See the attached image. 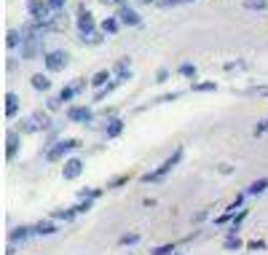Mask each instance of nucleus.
<instances>
[{"label":"nucleus","instance_id":"1","mask_svg":"<svg viewBox=\"0 0 268 255\" xmlns=\"http://www.w3.org/2000/svg\"><path fill=\"white\" fill-rule=\"evenodd\" d=\"M180 161H182V148H177L174 153H169V158L156 169V172H145V175H142V183H161V180L167 178V175L172 172V169L177 167Z\"/></svg>","mask_w":268,"mask_h":255},{"label":"nucleus","instance_id":"2","mask_svg":"<svg viewBox=\"0 0 268 255\" xmlns=\"http://www.w3.org/2000/svg\"><path fill=\"white\" fill-rule=\"evenodd\" d=\"M78 140H59V143H54V145H49V151H46V158H49V164H54V161H62V158H67L73 151L78 148Z\"/></svg>","mask_w":268,"mask_h":255},{"label":"nucleus","instance_id":"3","mask_svg":"<svg viewBox=\"0 0 268 255\" xmlns=\"http://www.w3.org/2000/svg\"><path fill=\"white\" fill-rule=\"evenodd\" d=\"M67 65H70V54H67V51L56 49V51H49V54H46V70L49 73H62Z\"/></svg>","mask_w":268,"mask_h":255},{"label":"nucleus","instance_id":"4","mask_svg":"<svg viewBox=\"0 0 268 255\" xmlns=\"http://www.w3.org/2000/svg\"><path fill=\"white\" fill-rule=\"evenodd\" d=\"M75 27H78V32H81L83 38L94 35L97 22H94V16H91V11L86 8V5H78V22H75Z\"/></svg>","mask_w":268,"mask_h":255},{"label":"nucleus","instance_id":"5","mask_svg":"<svg viewBox=\"0 0 268 255\" xmlns=\"http://www.w3.org/2000/svg\"><path fill=\"white\" fill-rule=\"evenodd\" d=\"M27 11H30L32 22H49V14H51L49 0H30V3H27Z\"/></svg>","mask_w":268,"mask_h":255},{"label":"nucleus","instance_id":"6","mask_svg":"<svg viewBox=\"0 0 268 255\" xmlns=\"http://www.w3.org/2000/svg\"><path fill=\"white\" fill-rule=\"evenodd\" d=\"M41 51H43V38H24V43H22V56L24 59H35Z\"/></svg>","mask_w":268,"mask_h":255},{"label":"nucleus","instance_id":"7","mask_svg":"<svg viewBox=\"0 0 268 255\" xmlns=\"http://www.w3.org/2000/svg\"><path fill=\"white\" fill-rule=\"evenodd\" d=\"M19 137L22 134L16 132V129L5 132V161H14L16 158V153H19Z\"/></svg>","mask_w":268,"mask_h":255},{"label":"nucleus","instance_id":"8","mask_svg":"<svg viewBox=\"0 0 268 255\" xmlns=\"http://www.w3.org/2000/svg\"><path fill=\"white\" fill-rule=\"evenodd\" d=\"M30 236H38L35 234V226H16V229L8 234V242H11V245H22V242H27Z\"/></svg>","mask_w":268,"mask_h":255},{"label":"nucleus","instance_id":"9","mask_svg":"<svg viewBox=\"0 0 268 255\" xmlns=\"http://www.w3.org/2000/svg\"><path fill=\"white\" fill-rule=\"evenodd\" d=\"M116 16H118V22H121V25H129V27H140L142 25L140 14H137L134 8H129V5H121Z\"/></svg>","mask_w":268,"mask_h":255},{"label":"nucleus","instance_id":"10","mask_svg":"<svg viewBox=\"0 0 268 255\" xmlns=\"http://www.w3.org/2000/svg\"><path fill=\"white\" fill-rule=\"evenodd\" d=\"M67 118L75 124H91V118H94V113H91V107L81 105V107H70L67 110Z\"/></svg>","mask_w":268,"mask_h":255},{"label":"nucleus","instance_id":"11","mask_svg":"<svg viewBox=\"0 0 268 255\" xmlns=\"http://www.w3.org/2000/svg\"><path fill=\"white\" fill-rule=\"evenodd\" d=\"M81 172H83V161H81V158H67L65 169H62V178H65V180H75V178H81Z\"/></svg>","mask_w":268,"mask_h":255},{"label":"nucleus","instance_id":"12","mask_svg":"<svg viewBox=\"0 0 268 255\" xmlns=\"http://www.w3.org/2000/svg\"><path fill=\"white\" fill-rule=\"evenodd\" d=\"M16 110H19V97H16L14 92H8V94H5V100H3V113H5V118H14Z\"/></svg>","mask_w":268,"mask_h":255},{"label":"nucleus","instance_id":"13","mask_svg":"<svg viewBox=\"0 0 268 255\" xmlns=\"http://www.w3.org/2000/svg\"><path fill=\"white\" fill-rule=\"evenodd\" d=\"M81 92H83V81H75L73 86H65V89L59 92V102H70L73 97H78Z\"/></svg>","mask_w":268,"mask_h":255},{"label":"nucleus","instance_id":"14","mask_svg":"<svg viewBox=\"0 0 268 255\" xmlns=\"http://www.w3.org/2000/svg\"><path fill=\"white\" fill-rule=\"evenodd\" d=\"M30 83H32V89H35V92H49V89H51V81H49V76H46V73H35V76L30 78Z\"/></svg>","mask_w":268,"mask_h":255},{"label":"nucleus","instance_id":"15","mask_svg":"<svg viewBox=\"0 0 268 255\" xmlns=\"http://www.w3.org/2000/svg\"><path fill=\"white\" fill-rule=\"evenodd\" d=\"M35 234H38V236H51V234H56V220H41V223H35Z\"/></svg>","mask_w":268,"mask_h":255},{"label":"nucleus","instance_id":"16","mask_svg":"<svg viewBox=\"0 0 268 255\" xmlns=\"http://www.w3.org/2000/svg\"><path fill=\"white\" fill-rule=\"evenodd\" d=\"M24 43V35H22L19 30H8L5 32V46L8 49H16V46H22Z\"/></svg>","mask_w":268,"mask_h":255},{"label":"nucleus","instance_id":"17","mask_svg":"<svg viewBox=\"0 0 268 255\" xmlns=\"http://www.w3.org/2000/svg\"><path fill=\"white\" fill-rule=\"evenodd\" d=\"M16 132H19V134H32V132H38V124L32 121V116L30 118H22L19 127H16Z\"/></svg>","mask_w":268,"mask_h":255},{"label":"nucleus","instance_id":"18","mask_svg":"<svg viewBox=\"0 0 268 255\" xmlns=\"http://www.w3.org/2000/svg\"><path fill=\"white\" fill-rule=\"evenodd\" d=\"M105 132H107V137H118V134L123 132V121H121V118H110Z\"/></svg>","mask_w":268,"mask_h":255},{"label":"nucleus","instance_id":"19","mask_svg":"<svg viewBox=\"0 0 268 255\" xmlns=\"http://www.w3.org/2000/svg\"><path fill=\"white\" fill-rule=\"evenodd\" d=\"M105 194L102 188H81L78 191V196H81V202H94V199H99V196Z\"/></svg>","mask_w":268,"mask_h":255},{"label":"nucleus","instance_id":"20","mask_svg":"<svg viewBox=\"0 0 268 255\" xmlns=\"http://www.w3.org/2000/svg\"><path fill=\"white\" fill-rule=\"evenodd\" d=\"M78 209H59V212H51V220H75L78 218Z\"/></svg>","mask_w":268,"mask_h":255},{"label":"nucleus","instance_id":"21","mask_svg":"<svg viewBox=\"0 0 268 255\" xmlns=\"http://www.w3.org/2000/svg\"><path fill=\"white\" fill-rule=\"evenodd\" d=\"M266 188H268V178H260V180H255V183L247 188V194L249 196H258V194H263Z\"/></svg>","mask_w":268,"mask_h":255},{"label":"nucleus","instance_id":"22","mask_svg":"<svg viewBox=\"0 0 268 255\" xmlns=\"http://www.w3.org/2000/svg\"><path fill=\"white\" fill-rule=\"evenodd\" d=\"M174 253H177V247H174L172 242H167V245H156L150 250V255H174Z\"/></svg>","mask_w":268,"mask_h":255},{"label":"nucleus","instance_id":"23","mask_svg":"<svg viewBox=\"0 0 268 255\" xmlns=\"http://www.w3.org/2000/svg\"><path fill=\"white\" fill-rule=\"evenodd\" d=\"M118 27H121L118 16H110V19H105V22H102V32H113V35H116V32H118Z\"/></svg>","mask_w":268,"mask_h":255},{"label":"nucleus","instance_id":"24","mask_svg":"<svg viewBox=\"0 0 268 255\" xmlns=\"http://www.w3.org/2000/svg\"><path fill=\"white\" fill-rule=\"evenodd\" d=\"M32 121H35V124H38V129H49V127H51V121H49V116H46V113H43V110H35V113H32Z\"/></svg>","mask_w":268,"mask_h":255},{"label":"nucleus","instance_id":"25","mask_svg":"<svg viewBox=\"0 0 268 255\" xmlns=\"http://www.w3.org/2000/svg\"><path fill=\"white\" fill-rule=\"evenodd\" d=\"M244 8L247 11H266L268 0H244Z\"/></svg>","mask_w":268,"mask_h":255},{"label":"nucleus","instance_id":"26","mask_svg":"<svg viewBox=\"0 0 268 255\" xmlns=\"http://www.w3.org/2000/svg\"><path fill=\"white\" fill-rule=\"evenodd\" d=\"M121 83H123V81H121V78H113V81H110V83H107V86H105V89H102V92H99V94H97V100H105V97H107V94H110V92H113V89H118V86H121Z\"/></svg>","mask_w":268,"mask_h":255},{"label":"nucleus","instance_id":"27","mask_svg":"<svg viewBox=\"0 0 268 255\" xmlns=\"http://www.w3.org/2000/svg\"><path fill=\"white\" fill-rule=\"evenodd\" d=\"M107 81H110V73L99 70V73H94V78H91V86H102V83H107Z\"/></svg>","mask_w":268,"mask_h":255},{"label":"nucleus","instance_id":"28","mask_svg":"<svg viewBox=\"0 0 268 255\" xmlns=\"http://www.w3.org/2000/svg\"><path fill=\"white\" fill-rule=\"evenodd\" d=\"M193 92H215V89H218V83L215 81H201V83H193Z\"/></svg>","mask_w":268,"mask_h":255},{"label":"nucleus","instance_id":"29","mask_svg":"<svg viewBox=\"0 0 268 255\" xmlns=\"http://www.w3.org/2000/svg\"><path fill=\"white\" fill-rule=\"evenodd\" d=\"M137 242H140V234H134V231H129V234H123L121 239H118V245L129 247V245H137Z\"/></svg>","mask_w":268,"mask_h":255},{"label":"nucleus","instance_id":"30","mask_svg":"<svg viewBox=\"0 0 268 255\" xmlns=\"http://www.w3.org/2000/svg\"><path fill=\"white\" fill-rule=\"evenodd\" d=\"M223 247H225V250H242V247H244V242L239 239V236H228Z\"/></svg>","mask_w":268,"mask_h":255},{"label":"nucleus","instance_id":"31","mask_svg":"<svg viewBox=\"0 0 268 255\" xmlns=\"http://www.w3.org/2000/svg\"><path fill=\"white\" fill-rule=\"evenodd\" d=\"M233 218H236V209H225V215H220L215 223H218V226H228V223H233Z\"/></svg>","mask_w":268,"mask_h":255},{"label":"nucleus","instance_id":"32","mask_svg":"<svg viewBox=\"0 0 268 255\" xmlns=\"http://www.w3.org/2000/svg\"><path fill=\"white\" fill-rule=\"evenodd\" d=\"M247 250L249 253H260V250H266V242L263 239H252V242H247Z\"/></svg>","mask_w":268,"mask_h":255},{"label":"nucleus","instance_id":"33","mask_svg":"<svg viewBox=\"0 0 268 255\" xmlns=\"http://www.w3.org/2000/svg\"><path fill=\"white\" fill-rule=\"evenodd\" d=\"M268 132V118H266V121H258V127H255V137H260V134H266Z\"/></svg>","mask_w":268,"mask_h":255},{"label":"nucleus","instance_id":"34","mask_svg":"<svg viewBox=\"0 0 268 255\" xmlns=\"http://www.w3.org/2000/svg\"><path fill=\"white\" fill-rule=\"evenodd\" d=\"M65 3H67V0H49V8H51V11H56V14H59V11L65 8Z\"/></svg>","mask_w":268,"mask_h":255},{"label":"nucleus","instance_id":"35","mask_svg":"<svg viewBox=\"0 0 268 255\" xmlns=\"http://www.w3.org/2000/svg\"><path fill=\"white\" fill-rule=\"evenodd\" d=\"M193 73H196V65H191V62H185L180 67V76H193Z\"/></svg>","mask_w":268,"mask_h":255},{"label":"nucleus","instance_id":"36","mask_svg":"<svg viewBox=\"0 0 268 255\" xmlns=\"http://www.w3.org/2000/svg\"><path fill=\"white\" fill-rule=\"evenodd\" d=\"M185 3V0H156V5H161V8H169V5H180Z\"/></svg>","mask_w":268,"mask_h":255},{"label":"nucleus","instance_id":"37","mask_svg":"<svg viewBox=\"0 0 268 255\" xmlns=\"http://www.w3.org/2000/svg\"><path fill=\"white\" fill-rule=\"evenodd\" d=\"M86 43H91V46H99V43H102V32H94V35H89Z\"/></svg>","mask_w":268,"mask_h":255},{"label":"nucleus","instance_id":"38","mask_svg":"<svg viewBox=\"0 0 268 255\" xmlns=\"http://www.w3.org/2000/svg\"><path fill=\"white\" fill-rule=\"evenodd\" d=\"M239 207H244V196H236V199L231 202V207H228V209H239Z\"/></svg>","mask_w":268,"mask_h":255},{"label":"nucleus","instance_id":"39","mask_svg":"<svg viewBox=\"0 0 268 255\" xmlns=\"http://www.w3.org/2000/svg\"><path fill=\"white\" fill-rule=\"evenodd\" d=\"M91 204H94V202H81V204H78V212H89V209H91Z\"/></svg>","mask_w":268,"mask_h":255},{"label":"nucleus","instance_id":"40","mask_svg":"<svg viewBox=\"0 0 268 255\" xmlns=\"http://www.w3.org/2000/svg\"><path fill=\"white\" fill-rule=\"evenodd\" d=\"M102 5H118V8H121V5H126L123 3V0H99Z\"/></svg>","mask_w":268,"mask_h":255},{"label":"nucleus","instance_id":"41","mask_svg":"<svg viewBox=\"0 0 268 255\" xmlns=\"http://www.w3.org/2000/svg\"><path fill=\"white\" fill-rule=\"evenodd\" d=\"M167 78H169V70H158V76H156V81H158V83H164Z\"/></svg>","mask_w":268,"mask_h":255},{"label":"nucleus","instance_id":"42","mask_svg":"<svg viewBox=\"0 0 268 255\" xmlns=\"http://www.w3.org/2000/svg\"><path fill=\"white\" fill-rule=\"evenodd\" d=\"M123 183H126V178H118V180H113V183H110V188H121Z\"/></svg>","mask_w":268,"mask_h":255},{"label":"nucleus","instance_id":"43","mask_svg":"<svg viewBox=\"0 0 268 255\" xmlns=\"http://www.w3.org/2000/svg\"><path fill=\"white\" fill-rule=\"evenodd\" d=\"M201 220H207V212H198V215H193V223H201Z\"/></svg>","mask_w":268,"mask_h":255},{"label":"nucleus","instance_id":"44","mask_svg":"<svg viewBox=\"0 0 268 255\" xmlns=\"http://www.w3.org/2000/svg\"><path fill=\"white\" fill-rule=\"evenodd\" d=\"M140 3H156V0H140Z\"/></svg>","mask_w":268,"mask_h":255},{"label":"nucleus","instance_id":"45","mask_svg":"<svg viewBox=\"0 0 268 255\" xmlns=\"http://www.w3.org/2000/svg\"><path fill=\"white\" fill-rule=\"evenodd\" d=\"M185 3H193V0H185Z\"/></svg>","mask_w":268,"mask_h":255},{"label":"nucleus","instance_id":"46","mask_svg":"<svg viewBox=\"0 0 268 255\" xmlns=\"http://www.w3.org/2000/svg\"><path fill=\"white\" fill-rule=\"evenodd\" d=\"M174 255H180V253H174Z\"/></svg>","mask_w":268,"mask_h":255}]
</instances>
